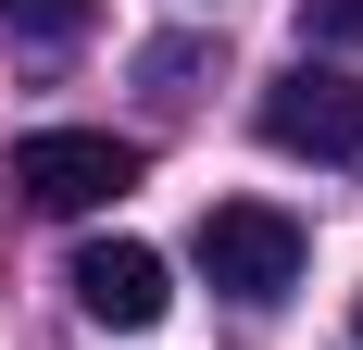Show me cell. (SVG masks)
<instances>
[{"instance_id": "1", "label": "cell", "mask_w": 363, "mask_h": 350, "mask_svg": "<svg viewBox=\"0 0 363 350\" xmlns=\"http://www.w3.org/2000/svg\"><path fill=\"white\" fill-rule=\"evenodd\" d=\"M138 175H150V150L113 138V125H38V138H13V201L26 213H101Z\"/></svg>"}, {"instance_id": "2", "label": "cell", "mask_w": 363, "mask_h": 350, "mask_svg": "<svg viewBox=\"0 0 363 350\" xmlns=\"http://www.w3.org/2000/svg\"><path fill=\"white\" fill-rule=\"evenodd\" d=\"M201 276L225 288V300H289L301 288V213H276V201H213L201 213Z\"/></svg>"}, {"instance_id": "3", "label": "cell", "mask_w": 363, "mask_h": 350, "mask_svg": "<svg viewBox=\"0 0 363 350\" xmlns=\"http://www.w3.org/2000/svg\"><path fill=\"white\" fill-rule=\"evenodd\" d=\"M263 138L301 150V163H363V88L338 63H289L263 88Z\"/></svg>"}, {"instance_id": "4", "label": "cell", "mask_w": 363, "mask_h": 350, "mask_svg": "<svg viewBox=\"0 0 363 350\" xmlns=\"http://www.w3.org/2000/svg\"><path fill=\"white\" fill-rule=\"evenodd\" d=\"M63 288H75V313L113 325V338H150L163 300H176V288H163V250H138V238H88V250L63 263Z\"/></svg>"}, {"instance_id": "5", "label": "cell", "mask_w": 363, "mask_h": 350, "mask_svg": "<svg viewBox=\"0 0 363 350\" xmlns=\"http://www.w3.org/2000/svg\"><path fill=\"white\" fill-rule=\"evenodd\" d=\"M301 50H363V0H301Z\"/></svg>"}, {"instance_id": "6", "label": "cell", "mask_w": 363, "mask_h": 350, "mask_svg": "<svg viewBox=\"0 0 363 350\" xmlns=\"http://www.w3.org/2000/svg\"><path fill=\"white\" fill-rule=\"evenodd\" d=\"M88 13H101V0H0V26H13V38H75Z\"/></svg>"}, {"instance_id": "7", "label": "cell", "mask_w": 363, "mask_h": 350, "mask_svg": "<svg viewBox=\"0 0 363 350\" xmlns=\"http://www.w3.org/2000/svg\"><path fill=\"white\" fill-rule=\"evenodd\" d=\"M351 338H363V313H351Z\"/></svg>"}]
</instances>
